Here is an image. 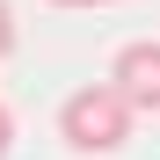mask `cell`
<instances>
[{
  "label": "cell",
  "instance_id": "3",
  "mask_svg": "<svg viewBox=\"0 0 160 160\" xmlns=\"http://www.w3.org/2000/svg\"><path fill=\"white\" fill-rule=\"evenodd\" d=\"M15 44H22V29H15V8H8V0H0V58H8Z\"/></svg>",
  "mask_w": 160,
  "mask_h": 160
},
{
  "label": "cell",
  "instance_id": "1",
  "mask_svg": "<svg viewBox=\"0 0 160 160\" xmlns=\"http://www.w3.org/2000/svg\"><path fill=\"white\" fill-rule=\"evenodd\" d=\"M131 124H138V109H131L109 80H88V88H73L58 102V138L73 153H117L131 138Z\"/></svg>",
  "mask_w": 160,
  "mask_h": 160
},
{
  "label": "cell",
  "instance_id": "2",
  "mask_svg": "<svg viewBox=\"0 0 160 160\" xmlns=\"http://www.w3.org/2000/svg\"><path fill=\"white\" fill-rule=\"evenodd\" d=\"M109 88H117L138 117H160V37H131V44H117Z\"/></svg>",
  "mask_w": 160,
  "mask_h": 160
},
{
  "label": "cell",
  "instance_id": "4",
  "mask_svg": "<svg viewBox=\"0 0 160 160\" xmlns=\"http://www.w3.org/2000/svg\"><path fill=\"white\" fill-rule=\"evenodd\" d=\"M8 153H15V109L0 102V160H8Z\"/></svg>",
  "mask_w": 160,
  "mask_h": 160
}]
</instances>
